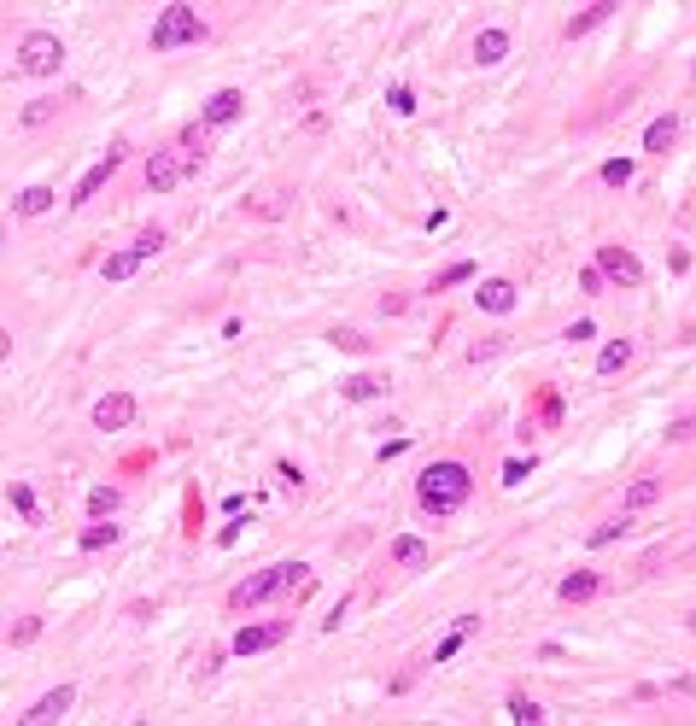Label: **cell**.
<instances>
[{"label":"cell","instance_id":"obj_1","mask_svg":"<svg viewBox=\"0 0 696 726\" xmlns=\"http://www.w3.org/2000/svg\"><path fill=\"white\" fill-rule=\"evenodd\" d=\"M468 492H475V475H468V463L445 457V463H428L416 481V498L428 515H456L468 504Z\"/></svg>","mask_w":696,"mask_h":726},{"label":"cell","instance_id":"obj_2","mask_svg":"<svg viewBox=\"0 0 696 726\" xmlns=\"http://www.w3.org/2000/svg\"><path fill=\"white\" fill-rule=\"evenodd\" d=\"M310 580V569L305 562H276V569H264V574H252V580H240L229 592V609H252V604H269V598H281V592H298V586Z\"/></svg>","mask_w":696,"mask_h":726},{"label":"cell","instance_id":"obj_3","mask_svg":"<svg viewBox=\"0 0 696 726\" xmlns=\"http://www.w3.org/2000/svg\"><path fill=\"white\" fill-rule=\"evenodd\" d=\"M199 35H205V24H199L193 6H165L153 18V35H146V42H153V53H170V47H188Z\"/></svg>","mask_w":696,"mask_h":726},{"label":"cell","instance_id":"obj_4","mask_svg":"<svg viewBox=\"0 0 696 726\" xmlns=\"http://www.w3.org/2000/svg\"><path fill=\"white\" fill-rule=\"evenodd\" d=\"M59 65H65V47H59V35L30 30V35L18 42V71H24V77H53Z\"/></svg>","mask_w":696,"mask_h":726},{"label":"cell","instance_id":"obj_5","mask_svg":"<svg viewBox=\"0 0 696 726\" xmlns=\"http://www.w3.org/2000/svg\"><path fill=\"white\" fill-rule=\"evenodd\" d=\"M193 170H199L193 153H153V158H146V188H153V193H170L176 182H188Z\"/></svg>","mask_w":696,"mask_h":726},{"label":"cell","instance_id":"obj_6","mask_svg":"<svg viewBox=\"0 0 696 726\" xmlns=\"http://www.w3.org/2000/svg\"><path fill=\"white\" fill-rule=\"evenodd\" d=\"M597 269H603L608 281H620V288H638L644 281V264L626 252V246H597Z\"/></svg>","mask_w":696,"mask_h":726},{"label":"cell","instance_id":"obj_7","mask_svg":"<svg viewBox=\"0 0 696 726\" xmlns=\"http://www.w3.org/2000/svg\"><path fill=\"white\" fill-rule=\"evenodd\" d=\"M287 638V621H258V627H240L234 633V656H258V650H276Z\"/></svg>","mask_w":696,"mask_h":726},{"label":"cell","instance_id":"obj_8","mask_svg":"<svg viewBox=\"0 0 696 726\" xmlns=\"http://www.w3.org/2000/svg\"><path fill=\"white\" fill-rule=\"evenodd\" d=\"M71 703H77V692H71V685H59V692L35 697V703H30V709H24V715H18V726H53V721L65 715Z\"/></svg>","mask_w":696,"mask_h":726},{"label":"cell","instance_id":"obj_9","mask_svg":"<svg viewBox=\"0 0 696 726\" xmlns=\"http://www.w3.org/2000/svg\"><path fill=\"white\" fill-rule=\"evenodd\" d=\"M135 422V399L129 392H106V399L94 404V428L99 434H118V428H129Z\"/></svg>","mask_w":696,"mask_h":726},{"label":"cell","instance_id":"obj_10","mask_svg":"<svg viewBox=\"0 0 696 726\" xmlns=\"http://www.w3.org/2000/svg\"><path fill=\"white\" fill-rule=\"evenodd\" d=\"M118 165H123V146H111V153H106V158H99V165L89 170V176H82V182H77V193H71V205H89V200H94V193H99V188H106V182H111V176H118Z\"/></svg>","mask_w":696,"mask_h":726},{"label":"cell","instance_id":"obj_11","mask_svg":"<svg viewBox=\"0 0 696 726\" xmlns=\"http://www.w3.org/2000/svg\"><path fill=\"white\" fill-rule=\"evenodd\" d=\"M597 592H603V580H597L591 569H574L562 586H556V598H562V604H591Z\"/></svg>","mask_w":696,"mask_h":726},{"label":"cell","instance_id":"obj_12","mask_svg":"<svg viewBox=\"0 0 696 726\" xmlns=\"http://www.w3.org/2000/svg\"><path fill=\"white\" fill-rule=\"evenodd\" d=\"M480 311H492V316H503V311H515V281H480Z\"/></svg>","mask_w":696,"mask_h":726},{"label":"cell","instance_id":"obj_13","mask_svg":"<svg viewBox=\"0 0 696 726\" xmlns=\"http://www.w3.org/2000/svg\"><path fill=\"white\" fill-rule=\"evenodd\" d=\"M240 106H246L240 89H217V94L205 100V123H234V118H240Z\"/></svg>","mask_w":696,"mask_h":726},{"label":"cell","instance_id":"obj_14","mask_svg":"<svg viewBox=\"0 0 696 726\" xmlns=\"http://www.w3.org/2000/svg\"><path fill=\"white\" fill-rule=\"evenodd\" d=\"M141 264H146V252H141V246H123V252H111L106 264H99V276H106V281H129Z\"/></svg>","mask_w":696,"mask_h":726},{"label":"cell","instance_id":"obj_15","mask_svg":"<svg viewBox=\"0 0 696 726\" xmlns=\"http://www.w3.org/2000/svg\"><path fill=\"white\" fill-rule=\"evenodd\" d=\"M655 498H662V481H655V475H644V481H632V486H626V498H620V515H638V510H650Z\"/></svg>","mask_w":696,"mask_h":726},{"label":"cell","instance_id":"obj_16","mask_svg":"<svg viewBox=\"0 0 696 726\" xmlns=\"http://www.w3.org/2000/svg\"><path fill=\"white\" fill-rule=\"evenodd\" d=\"M340 392H345L352 404H363V399H381V392H387V375H375V369H363V375L340 381Z\"/></svg>","mask_w":696,"mask_h":726},{"label":"cell","instance_id":"obj_17","mask_svg":"<svg viewBox=\"0 0 696 726\" xmlns=\"http://www.w3.org/2000/svg\"><path fill=\"white\" fill-rule=\"evenodd\" d=\"M608 12H615V6H608V0H591V6H579L574 18L562 24V35H568V42H574V35H586V30H597V24H603Z\"/></svg>","mask_w":696,"mask_h":726},{"label":"cell","instance_id":"obj_18","mask_svg":"<svg viewBox=\"0 0 696 726\" xmlns=\"http://www.w3.org/2000/svg\"><path fill=\"white\" fill-rule=\"evenodd\" d=\"M679 141V118L667 112V118H655L650 129H644V153H667V146Z\"/></svg>","mask_w":696,"mask_h":726},{"label":"cell","instance_id":"obj_19","mask_svg":"<svg viewBox=\"0 0 696 726\" xmlns=\"http://www.w3.org/2000/svg\"><path fill=\"white\" fill-rule=\"evenodd\" d=\"M503 53H509V30H480L475 35V59H480V65H497Z\"/></svg>","mask_w":696,"mask_h":726},{"label":"cell","instance_id":"obj_20","mask_svg":"<svg viewBox=\"0 0 696 726\" xmlns=\"http://www.w3.org/2000/svg\"><path fill=\"white\" fill-rule=\"evenodd\" d=\"M392 562L398 569H428V545H421V539H392Z\"/></svg>","mask_w":696,"mask_h":726},{"label":"cell","instance_id":"obj_21","mask_svg":"<svg viewBox=\"0 0 696 726\" xmlns=\"http://www.w3.org/2000/svg\"><path fill=\"white\" fill-rule=\"evenodd\" d=\"M626 363H632V340H608L603 358H597V375H620Z\"/></svg>","mask_w":696,"mask_h":726},{"label":"cell","instance_id":"obj_22","mask_svg":"<svg viewBox=\"0 0 696 726\" xmlns=\"http://www.w3.org/2000/svg\"><path fill=\"white\" fill-rule=\"evenodd\" d=\"M53 205V188H24L18 193V217H42Z\"/></svg>","mask_w":696,"mask_h":726},{"label":"cell","instance_id":"obj_23","mask_svg":"<svg viewBox=\"0 0 696 726\" xmlns=\"http://www.w3.org/2000/svg\"><path fill=\"white\" fill-rule=\"evenodd\" d=\"M509 715H515V726H544V709L539 703H532V697H509Z\"/></svg>","mask_w":696,"mask_h":726},{"label":"cell","instance_id":"obj_24","mask_svg":"<svg viewBox=\"0 0 696 726\" xmlns=\"http://www.w3.org/2000/svg\"><path fill=\"white\" fill-rule=\"evenodd\" d=\"M620 533H632V515H608L603 527H591V545H615Z\"/></svg>","mask_w":696,"mask_h":726},{"label":"cell","instance_id":"obj_25","mask_svg":"<svg viewBox=\"0 0 696 726\" xmlns=\"http://www.w3.org/2000/svg\"><path fill=\"white\" fill-rule=\"evenodd\" d=\"M82 551H99V545H118V527L111 522H94V527H82V539H77Z\"/></svg>","mask_w":696,"mask_h":726},{"label":"cell","instance_id":"obj_26","mask_svg":"<svg viewBox=\"0 0 696 726\" xmlns=\"http://www.w3.org/2000/svg\"><path fill=\"white\" fill-rule=\"evenodd\" d=\"M118 504H123V492H118V486H94V492H89V510L99 515V522H106V515L118 510Z\"/></svg>","mask_w":696,"mask_h":726},{"label":"cell","instance_id":"obj_27","mask_svg":"<svg viewBox=\"0 0 696 726\" xmlns=\"http://www.w3.org/2000/svg\"><path fill=\"white\" fill-rule=\"evenodd\" d=\"M603 182H608V188H626V182H632V158H608V165H603Z\"/></svg>","mask_w":696,"mask_h":726},{"label":"cell","instance_id":"obj_28","mask_svg":"<svg viewBox=\"0 0 696 726\" xmlns=\"http://www.w3.org/2000/svg\"><path fill=\"white\" fill-rule=\"evenodd\" d=\"M468 276H475V264H451V269H439V276H433V293L456 288V281H468Z\"/></svg>","mask_w":696,"mask_h":726},{"label":"cell","instance_id":"obj_29","mask_svg":"<svg viewBox=\"0 0 696 726\" xmlns=\"http://www.w3.org/2000/svg\"><path fill=\"white\" fill-rule=\"evenodd\" d=\"M53 112H59V100H30V106H24V129H35V123H47Z\"/></svg>","mask_w":696,"mask_h":726},{"label":"cell","instance_id":"obj_30","mask_svg":"<svg viewBox=\"0 0 696 726\" xmlns=\"http://www.w3.org/2000/svg\"><path fill=\"white\" fill-rule=\"evenodd\" d=\"M42 638V615H24L18 627H12V645H35Z\"/></svg>","mask_w":696,"mask_h":726},{"label":"cell","instance_id":"obj_31","mask_svg":"<svg viewBox=\"0 0 696 726\" xmlns=\"http://www.w3.org/2000/svg\"><path fill=\"white\" fill-rule=\"evenodd\" d=\"M12 510H18V515H24V522H35V492H30V486H24V481H18V486H12Z\"/></svg>","mask_w":696,"mask_h":726},{"label":"cell","instance_id":"obj_32","mask_svg":"<svg viewBox=\"0 0 696 726\" xmlns=\"http://www.w3.org/2000/svg\"><path fill=\"white\" fill-rule=\"evenodd\" d=\"M205 129H211V123L205 118H199V123H188V129H182V146H188V153L199 158V153H205Z\"/></svg>","mask_w":696,"mask_h":726},{"label":"cell","instance_id":"obj_33","mask_svg":"<svg viewBox=\"0 0 696 726\" xmlns=\"http://www.w3.org/2000/svg\"><path fill=\"white\" fill-rule=\"evenodd\" d=\"M135 246H141V252H146V258H153V252H158V246H165V229H158V223H153V229H141V235H135Z\"/></svg>","mask_w":696,"mask_h":726},{"label":"cell","instance_id":"obj_34","mask_svg":"<svg viewBox=\"0 0 696 726\" xmlns=\"http://www.w3.org/2000/svg\"><path fill=\"white\" fill-rule=\"evenodd\" d=\"M463 638H468V633H451V638H445V645H439V650H433V662H451V656H456V650H463Z\"/></svg>","mask_w":696,"mask_h":726},{"label":"cell","instance_id":"obj_35","mask_svg":"<svg viewBox=\"0 0 696 726\" xmlns=\"http://www.w3.org/2000/svg\"><path fill=\"white\" fill-rule=\"evenodd\" d=\"M334 346H345V352H363L369 340H363V335H352V328H340V335H334Z\"/></svg>","mask_w":696,"mask_h":726},{"label":"cell","instance_id":"obj_36","mask_svg":"<svg viewBox=\"0 0 696 726\" xmlns=\"http://www.w3.org/2000/svg\"><path fill=\"white\" fill-rule=\"evenodd\" d=\"M392 112L409 118V112H416V94H409V89H392Z\"/></svg>","mask_w":696,"mask_h":726},{"label":"cell","instance_id":"obj_37","mask_svg":"<svg viewBox=\"0 0 696 726\" xmlns=\"http://www.w3.org/2000/svg\"><path fill=\"white\" fill-rule=\"evenodd\" d=\"M603 281H608L603 269H586V276H579V288H586V293H603Z\"/></svg>","mask_w":696,"mask_h":726},{"label":"cell","instance_id":"obj_38","mask_svg":"<svg viewBox=\"0 0 696 726\" xmlns=\"http://www.w3.org/2000/svg\"><path fill=\"white\" fill-rule=\"evenodd\" d=\"M691 627H696V609H691Z\"/></svg>","mask_w":696,"mask_h":726}]
</instances>
